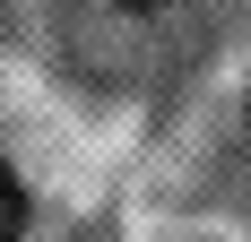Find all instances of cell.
<instances>
[{
  "mask_svg": "<svg viewBox=\"0 0 251 242\" xmlns=\"http://www.w3.org/2000/svg\"><path fill=\"white\" fill-rule=\"evenodd\" d=\"M18 225H26V191H18V173L0 165V242H18Z\"/></svg>",
  "mask_w": 251,
  "mask_h": 242,
  "instance_id": "1",
  "label": "cell"
},
{
  "mask_svg": "<svg viewBox=\"0 0 251 242\" xmlns=\"http://www.w3.org/2000/svg\"><path fill=\"white\" fill-rule=\"evenodd\" d=\"M122 9H165V0H122Z\"/></svg>",
  "mask_w": 251,
  "mask_h": 242,
  "instance_id": "2",
  "label": "cell"
}]
</instances>
